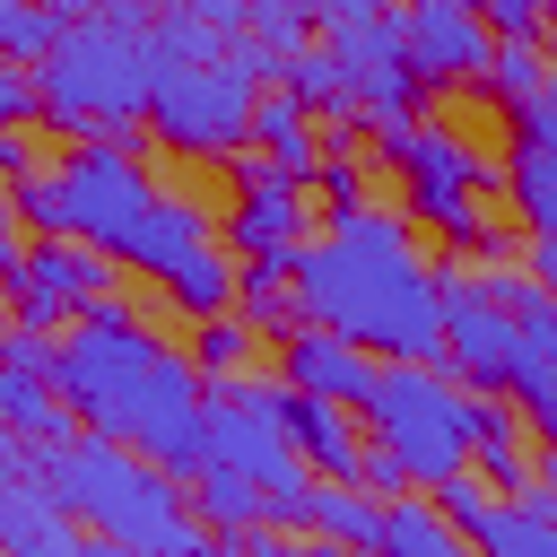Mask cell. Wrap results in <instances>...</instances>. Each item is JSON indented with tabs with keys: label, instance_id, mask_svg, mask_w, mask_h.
<instances>
[{
	"label": "cell",
	"instance_id": "1",
	"mask_svg": "<svg viewBox=\"0 0 557 557\" xmlns=\"http://www.w3.org/2000/svg\"><path fill=\"white\" fill-rule=\"evenodd\" d=\"M52 392L70 400V418L87 435H113L131 453H148L157 470L174 479H200L209 470V383L191 366V348L157 339L131 296H96L61 348H52Z\"/></svg>",
	"mask_w": 557,
	"mask_h": 557
},
{
	"label": "cell",
	"instance_id": "2",
	"mask_svg": "<svg viewBox=\"0 0 557 557\" xmlns=\"http://www.w3.org/2000/svg\"><path fill=\"white\" fill-rule=\"evenodd\" d=\"M287 296L305 322L374 348V357H418L444 366V261L418 252L400 209H339L313 244L287 261Z\"/></svg>",
	"mask_w": 557,
	"mask_h": 557
},
{
	"label": "cell",
	"instance_id": "3",
	"mask_svg": "<svg viewBox=\"0 0 557 557\" xmlns=\"http://www.w3.org/2000/svg\"><path fill=\"white\" fill-rule=\"evenodd\" d=\"M9 209H17L35 235H78V244H96L113 270H139V278H165L174 261H191V252L209 244V218H200L191 200H174L165 183H148L139 157L113 148V139H87V148H70L61 165L9 183Z\"/></svg>",
	"mask_w": 557,
	"mask_h": 557
},
{
	"label": "cell",
	"instance_id": "4",
	"mask_svg": "<svg viewBox=\"0 0 557 557\" xmlns=\"http://www.w3.org/2000/svg\"><path fill=\"white\" fill-rule=\"evenodd\" d=\"M35 479L104 548H131V557H209V531H200L183 479L157 470L148 453H131V444H113V435L70 426V435L35 444Z\"/></svg>",
	"mask_w": 557,
	"mask_h": 557
},
{
	"label": "cell",
	"instance_id": "5",
	"mask_svg": "<svg viewBox=\"0 0 557 557\" xmlns=\"http://www.w3.org/2000/svg\"><path fill=\"white\" fill-rule=\"evenodd\" d=\"M148 78H157L148 9L139 0H104L96 17H70L52 35V52L35 61V122L70 131V139L131 148L139 122H148Z\"/></svg>",
	"mask_w": 557,
	"mask_h": 557
},
{
	"label": "cell",
	"instance_id": "6",
	"mask_svg": "<svg viewBox=\"0 0 557 557\" xmlns=\"http://www.w3.org/2000/svg\"><path fill=\"white\" fill-rule=\"evenodd\" d=\"M278 78V61L261 44H209V52H183V61H157L148 78V131L183 157H235L252 139V104L261 87Z\"/></svg>",
	"mask_w": 557,
	"mask_h": 557
},
{
	"label": "cell",
	"instance_id": "7",
	"mask_svg": "<svg viewBox=\"0 0 557 557\" xmlns=\"http://www.w3.org/2000/svg\"><path fill=\"white\" fill-rule=\"evenodd\" d=\"M374 157L400 165V183H409L400 218H418L426 235H444L461 261H496V252H505V235L479 218V191H505V165H487L470 139H453V131L426 122V113H409V122L374 131Z\"/></svg>",
	"mask_w": 557,
	"mask_h": 557
},
{
	"label": "cell",
	"instance_id": "8",
	"mask_svg": "<svg viewBox=\"0 0 557 557\" xmlns=\"http://www.w3.org/2000/svg\"><path fill=\"white\" fill-rule=\"evenodd\" d=\"M366 444H383L400 470H409V487H435V479H453V470H470V392L444 374V366H418V357H392V366H374V383H366Z\"/></svg>",
	"mask_w": 557,
	"mask_h": 557
},
{
	"label": "cell",
	"instance_id": "9",
	"mask_svg": "<svg viewBox=\"0 0 557 557\" xmlns=\"http://www.w3.org/2000/svg\"><path fill=\"white\" fill-rule=\"evenodd\" d=\"M209 461L218 470H244L270 505V531H296L305 522V496H313V470L287 435V383L270 374H226L209 383Z\"/></svg>",
	"mask_w": 557,
	"mask_h": 557
},
{
	"label": "cell",
	"instance_id": "10",
	"mask_svg": "<svg viewBox=\"0 0 557 557\" xmlns=\"http://www.w3.org/2000/svg\"><path fill=\"white\" fill-rule=\"evenodd\" d=\"M96 296H113V261L78 235H35L17 252V278H9V322L26 331H70Z\"/></svg>",
	"mask_w": 557,
	"mask_h": 557
},
{
	"label": "cell",
	"instance_id": "11",
	"mask_svg": "<svg viewBox=\"0 0 557 557\" xmlns=\"http://www.w3.org/2000/svg\"><path fill=\"white\" fill-rule=\"evenodd\" d=\"M392 26H400V61H409L418 96L470 87V78L487 70V52H496V35H487L479 0H400V9H392Z\"/></svg>",
	"mask_w": 557,
	"mask_h": 557
},
{
	"label": "cell",
	"instance_id": "12",
	"mask_svg": "<svg viewBox=\"0 0 557 557\" xmlns=\"http://www.w3.org/2000/svg\"><path fill=\"white\" fill-rule=\"evenodd\" d=\"M444 374L461 392L513 383V313L496 305L487 270H444Z\"/></svg>",
	"mask_w": 557,
	"mask_h": 557
},
{
	"label": "cell",
	"instance_id": "13",
	"mask_svg": "<svg viewBox=\"0 0 557 557\" xmlns=\"http://www.w3.org/2000/svg\"><path fill=\"white\" fill-rule=\"evenodd\" d=\"M296 244H305V183L244 157L235 165V209H226V252L235 261H296Z\"/></svg>",
	"mask_w": 557,
	"mask_h": 557
},
{
	"label": "cell",
	"instance_id": "14",
	"mask_svg": "<svg viewBox=\"0 0 557 557\" xmlns=\"http://www.w3.org/2000/svg\"><path fill=\"white\" fill-rule=\"evenodd\" d=\"M278 383L305 392V400L357 409L366 383H374V348H357V339H339V331H322V322H296V331L278 339Z\"/></svg>",
	"mask_w": 557,
	"mask_h": 557
},
{
	"label": "cell",
	"instance_id": "15",
	"mask_svg": "<svg viewBox=\"0 0 557 557\" xmlns=\"http://www.w3.org/2000/svg\"><path fill=\"white\" fill-rule=\"evenodd\" d=\"M287 435H296V453H305V470H313V479L357 487L366 435L348 426V409H339V400H305V392H287Z\"/></svg>",
	"mask_w": 557,
	"mask_h": 557
},
{
	"label": "cell",
	"instance_id": "16",
	"mask_svg": "<svg viewBox=\"0 0 557 557\" xmlns=\"http://www.w3.org/2000/svg\"><path fill=\"white\" fill-rule=\"evenodd\" d=\"M470 470L487 479V487H505V496H522L540 470H531V453H522V409L505 400V392H470Z\"/></svg>",
	"mask_w": 557,
	"mask_h": 557
},
{
	"label": "cell",
	"instance_id": "17",
	"mask_svg": "<svg viewBox=\"0 0 557 557\" xmlns=\"http://www.w3.org/2000/svg\"><path fill=\"white\" fill-rule=\"evenodd\" d=\"M252 157H261L270 174H287V183H313V165H322L313 113H305L287 87H261V104H252Z\"/></svg>",
	"mask_w": 557,
	"mask_h": 557
},
{
	"label": "cell",
	"instance_id": "18",
	"mask_svg": "<svg viewBox=\"0 0 557 557\" xmlns=\"http://www.w3.org/2000/svg\"><path fill=\"white\" fill-rule=\"evenodd\" d=\"M374 557H479L453 522H444V505L435 496H383V531H374Z\"/></svg>",
	"mask_w": 557,
	"mask_h": 557
},
{
	"label": "cell",
	"instance_id": "19",
	"mask_svg": "<svg viewBox=\"0 0 557 557\" xmlns=\"http://www.w3.org/2000/svg\"><path fill=\"white\" fill-rule=\"evenodd\" d=\"M278 87L313 113V122H339V131H357V104H348V70L331 61V44H296L287 61H278Z\"/></svg>",
	"mask_w": 557,
	"mask_h": 557
},
{
	"label": "cell",
	"instance_id": "20",
	"mask_svg": "<svg viewBox=\"0 0 557 557\" xmlns=\"http://www.w3.org/2000/svg\"><path fill=\"white\" fill-rule=\"evenodd\" d=\"M0 426L26 435V444H52V435H70L78 418H70V400L52 392V374H35V366H0Z\"/></svg>",
	"mask_w": 557,
	"mask_h": 557
},
{
	"label": "cell",
	"instance_id": "21",
	"mask_svg": "<svg viewBox=\"0 0 557 557\" xmlns=\"http://www.w3.org/2000/svg\"><path fill=\"white\" fill-rule=\"evenodd\" d=\"M157 287H165V305H174V313H191V322L235 313V252H226V244H200V252H191V261H174Z\"/></svg>",
	"mask_w": 557,
	"mask_h": 557
},
{
	"label": "cell",
	"instance_id": "22",
	"mask_svg": "<svg viewBox=\"0 0 557 557\" xmlns=\"http://www.w3.org/2000/svg\"><path fill=\"white\" fill-rule=\"evenodd\" d=\"M183 496H191V513H200V531H252V522H270V505H261V487L244 479V470H200V479H183Z\"/></svg>",
	"mask_w": 557,
	"mask_h": 557
},
{
	"label": "cell",
	"instance_id": "23",
	"mask_svg": "<svg viewBox=\"0 0 557 557\" xmlns=\"http://www.w3.org/2000/svg\"><path fill=\"white\" fill-rule=\"evenodd\" d=\"M505 200L531 235H557V148L540 139H513V165H505Z\"/></svg>",
	"mask_w": 557,
	"mask_h": 557
},
{
	"label": "cell",
	"instance_id": "24",
	"mask_svg": "<svg viewBox=\"0 0 557 557\" xmlns=\"http://www.w3.org/2000/svg\"><path fill=\"white\" fill-rule=\"evenodd\" d=\"M235 313L261 331V339H287L305 313L287 296V261H235Z\"/></svg>",
	"mask_w": 557,
	"mask_h": 557
},
{
	"label": "cell",
	"instance_id": "25",
	"mask_svg": "<svg viewBox=\"0 0 557 557\" xmlns=\"http://www.w3.org/2000/svg\"><path fill=\"white\" fill-rule=\"evenodd\" d=\"M305 522H313L322 540H339V548H374V531H383V496L313 479V496H305Z\"/></svg>",
	"mask_w": 557,
	"mask_h": 557
},
{
	"label": "cell",
	"instance_id": "26",
	"mask_svg": "<svg viewBox=\"0 0 557 557\" xmlns=\"http://www.w3.org/2000/svg\"><path fill=\"white\" fill-rule=\"evenodd\" d=\"M548 78V35H496V52H487V70H479V87L513 113L531 87Z\"/></svg>",
	"mask_w": 557,
	"mask_h": 557
},
{
	"label": "cell",
	"instance_id": "27",
	"mask_svg": "<svg viewBox=\"0 0 557 557\" xmlns=\"http://www.w3.org/2000/svg\"><path fill=\"white\" fill-rule=\"evenodd\" d=\"M252 322L244 313H209V322H191V366H200V383H226V374H244L252 366Z\"/></svg>",
	"mask_w": 557,
	"mask_h": 557
},
{
	"label": "cell",
	"instance_id": "28",
	"mask_svg": "<svg viewBox=\"0 0 557 557\" xmlns=\"http://www.w3.org/2000/svg\"><path fill=\"white\" fill-rule=\"evenodd\" d=\"M244 44H261L270 61H287L296 44H313V17H305V0H244Z\"/></svg>",
	"mask_w": 557,
	"mask_h": 557
},
{
	"label": "cell",
	"instance_id": "29",
	"mask_svg": "<svg viewBox=\"0 0 557 557\" xmlns=\"http://www.w3.org/2000/svg\"><path fill=\"white\" fill-rule=\"evenodd\" d=\"M61 35V17L44 0H0V61H44Z\"/></svg>",
	"mask_w": 557,
	"mask_h": 557
},
{
	"label": "cell",
	"instance_id": "30",
	"mask_svg": "<svg viewBox=\"0 0 557 557\" xmlns=\"http://www.w3.org/2000/svg\"><path fill=\"white\" fill-rule=\"evenodd\" d=\"M305 191H322V209H331V218H339V209H366V200H374V191H366V157H348V148H339V157H322Z\"/></svg>",
	"mask_w": 557,
	"mask_h": 557
},
{
	"label": "cell",
	"instance_id": "31",
	"mask_svg": "<svg viewBox=\"0 0 557 557\" xmlns=\"http://www.w3.org/2000/svg\"><path fill=\"white\" fill-rule=\"evenodd\" d=\"M513 139H540V148H557V70L513 104Z\"/></svg>",
	"mask_w": 557,
	"mask_h": 557
},
{
	"label": "cell",
	"instance_id": "32",
	"mask_svg": "<svg viewBox=\"0 0 557 557\" xmlns=\"http://www.w3.org/2000/svg\"><path fill=\"white\" fill-rule=\"evenodd\" d=\"M513 409H522V426L540 435V453L557 461V374H548V383H522V392H513Z\"/></svg>",
	"mask_w": 557,
	"mask_h": 557
},
{
	"label": "cell",
	"instance_id": "33",
	"mask_svg": "<svg viewBox=\"0 0 557 557\" xmlns=\"http://www.w3.org/2000/svg\"><path fill=\"white\" fill-rule=\"evenodd\" d=\"M52 348H61V331H26V322L0 331V366H35V374H52Z\"/></svg>",
	"mask_w": 557,
	"mask_h": 557
},
{
	"label": "cell",
	"instance_id": "34",
	"mask_svg": "<svg viewBox=\"0 0 557 557\" xmlns=\"http://www.w3.org/2000/svg\"><path fill=\"white\" fill-rule=\"evenodd\" d=\"M487 35H548V9L540 0H479Z\"/></svg>",
	"mask_w": 557,
	"mask_h": 557
},
{
	"label": "cell",
	"instance_id": "35",
	"mask_svg": "<svg viewBox=\"0 0 557 557\" xmlns=\"http://www.w3.org/2000/svg\"><path fill=\"white\" fill-rule=\"evenodd\" d=\"M400 0H305V17L331 35V26H374V17H392Z\"/></svg>",
	"mask_w": 557,
	"mask_h": 557
},
{
	"label": "cell",
	"instance_id": "36",
	"mask_svg": "<svg viewBox=\"0 0 557 557\" xmlns=\"http://www.w3.org/2000/svg\"><path fill=\"white\" fill-rule=\"evenodd\" d=\"M35 122V70L26 61H0V131Z\"/></svg>",
	"mask_w": 557,
	"mask_h": 557
},
{
	"label": "cell",
	"instance_id": "37",
	"mask_svg": "<svg viewBox=\"0 0 557 557\" xmlns=\"http://www.w3.org/2000/svg\"><path fill=\"white\" fill-rule=\"evenodd\" d=\"M26 174H44L35 165V139L26 131H0V183H26Z\"/></svg>",
	"mask_w": 557,
	"mask_h": 557
},
{
	"label": "cell",
	"instance_id": "38",
	"mask_svg": "<svg viewBox=\"0 0 557 557\" xmlns=\"http://www.w3.org/2000/svg\"><path fill=\"white\" fill-rule=\"evenodd\" d=\"M540 287H548V305H557V235H531V261H522Z\"/></svg>",
	"mask_w": 557,
	"mask_h": 557
},
{
	"label": "cell",
	"instance_id": "39",
	"mask_svg": "<svg viewBox=\"0 0 557 557\" xmlns=\"http://www.w3.org/2000/svg\"><path fill=\"white\" fill-rule=\"evenodd\" d=\"M26 470H35V444H26V435H9V426H0V479H26Z\"/></svg>",
	"mask_w": 557,
	"mask_h": 557
},
{
	"label": "cell",
	"instance_id": "40",
	"mask_svg": "<svg viewBox=\"0 0 557 557\" xmlns=\"http://www.w3.org/2000/svg\"><path fill=\"white\" fill-rule=\"evenodd\" d=\"M270 557H374V548H339V540H296V548H287V540H278Z\"/></svg>",
	"mask_w": 557,
	"mask_h": 557
},
{
	"label": "cell",
	"instance_id": "41",
	"mask_svg": "<svg viewBox=\"0 0 557 557\" xmlns=\"http://www.w3.org/2000/svg\"><path fill=\"white\" fill-rule=\"evenodd\" d=\"M44 9H52V17H61V26H70V17H96V9H104V0H44Z\"/></svg>",
	"mask_w": 557,
	"mask_h": 557
},
{
	"label": "cell",
	"instance_id": "42",
	"mask_svg": "<svg viewBox=\"0 0 557 557\" xmlns=\"http://www.w3.org/2000/svg\"><path fill=\"white\" fill-rule=\"evenodd\" d=\"M0 235H17V209H9V183H0Z\"/></svg>",
	"mask_w": 557,
	"mask_h": 557
},
{
	"label": "cell",
	"instance_id": "43",
	"mask_svg": "<svg viewBox=\"0 0 557 557\" xmlns=\"http://www.w3.org/2000/svg\"><path fill=\"white\" fill-rule=\"evenodd\" d=\"M540 9H548V26H557V0H540Z\"/></svg>",
	"mask_w": 557,
	"mask_h": 557
},
{
	"label": "cell",
	"instance_id": "44",
	"mask_svg": "<svg viewBox=\"0 0 557 557\" xmlns=\"http://www.w3.org/2000/svg\"><path fill=\"white\" fill-rule=\"evenodd\" d=\"M0 331H9V313H0Z\"/></svg>",
	"mask_w": 557,
	"mask_h": 557
}]
</instances>
